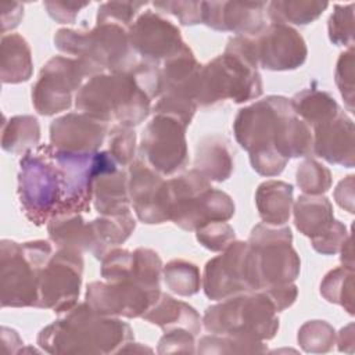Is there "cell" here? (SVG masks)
<instances>
[{
  "mask_svg": "<svg viewBox=\"0 0 355 355\" xmlns=\"http://www.w3.org/2000/svg\"><path fill=\"white\" fill-rule=\"evenodd\" d=\"M349 237L348 230L345 227V225H343L340 220H334L333 226L319 239L311 241L312 247L315 251H318L319 254L323 255H334L337 254L343 244L345 243V240Z\"/></svg>",
  "mask_w": 355,
  "mask_h": 355,
  "instance_id": "obj_46",
  "label": "cell"
},
{
  "mask_svg": "<svg viewBox=\"0 0 355 355\" xmlns=\"http://www.w3.org/2000/svg\"><path fill=\"white\" fill-rule=\"evenodd\" d=\"M0 67L3 83H21L29 80L32 76L33 62L31 47L21 35H3Z\"/></svg>",
  "mask_w": 355,
  "mask_h": 355,
  "instance_id": "obj_29",
  "label": "cell"
},
{
  "mask_svg": "<svg viewBox=\"0 0 355 355\" xmlns=\"http://www.w3.org/2000/svg\"><path fill=\"white\" fill-rule=\"evenodd\" d=\"M147 6L144 1H107L97 10V22H114L130 28L133 18L141 7Z\"/></svg>",
  "mask_w": 355,
  "mask_h": 355,
  "instance_id": "obj_42",
  "label": "cell"
},
{
  "mask_svg": "<svg viewBox=\"0 0 355 355\" xmlns=\"http://www.w3.org/2000/svg\"><path fill=\"white\" fill-rule=\"evenodd\" d=\"M268 347L263 341H251L234 336L214 334L204 336L198 341V354H261L266 352Z\"/></svg>",
  "mask_w": 355,
  "mask_h": 355,
  "instance_id": "obj_36",
  "label": "cell"
},
{
  "mask_svg": "<svg viewBox=\"0 0 355 355\" xmlns=\"http://www.w3.org/2000/svg\"><path fill=\"white\" fill-rule=\"evenodd\" d=\"M10 11L11 14H8L7 7L4 6V3H1V32L6 33V31L8 29H14L15 26H18L19 21L24 17V7L19 3H8Z\"/></svg>",
  "mask_w": 355,
  "mask_h": 355,
  "instance_id": "obj_50",
  "label": "cell"
},
{
  "mask_svg": "<svg viewBox=\"0 0 355 355\" xmlns=\"http://www.w3.org/2000/svg\"><path fill=\"white\" fill-rule=\"evenodd\" d=\"M128 172L119 166L103 171L93 182V207L100 215L130 212Z\"/></svg>",
  "mask_w": 355,
  "mask_h": 355,
  "instance_id": "obj_23",
  "label": "cell"
},
{
  "mask_svg": "<svg viewBox=\"0 0 355 355\" xmlns=\"http://www.w3.org/2000/svg\"><path fill=\"white\" fill-rule=\"evenodd\" d=\"M233 168V151L223 136L208 135L197 143L194 169L208 180L223 182L230 178Z\"/></svg>",
  "mask_w": 355,
  "mask_h": 355,
  "instance_id": "obj_24",
  "label": "cell"
},
{
  "mask_svg": "<svg viewBox=\"0 0 355 355\" xmlns=\"http://www.w3.org/2000/svg\"><path fill=\"white\" fill-rule=\"evenodd\" d=\"M258 67L270 71L300 68L308 54L304 37L290 25L269 24L254 37Z\"/></svg>",
  "mask_w": 355,
  "mask_h": 355,
  "instance_id": "obj_18",
  "label": "cell"
},
{
  "mask_svg": "<svg viewBox=\"0 0 355 355\" xmlns=\"http://www.w3.org/2000/svg\"><path fill=\"white\" fill-rule=\"evenodd\" d=\"M133 330L115 316L96 312L86 301L42 329L37 344L49 354H112L132 343Z\"/></svg>",
  "mask_w": 355,
  "mask_h": 355,
  "instance_id": "obj_3",
  "label": "cell"
},
{
  "mask_svg": "<svg viewBox=\"0 0 355 355\" xmlns=\"http://www.w3.org/2000/svg\"><path fill=\"white\" fill-rule=\"evenodd\" d=\"M153 6L159 11L175 15L182 25L202 24L204 1H157Z\"/></svg>",
  "mask_w": 355,
  "mask_h": 355,
  "instance_id": "obj_44",
  "label": "cell"
},
{
  "mask_svg": "<svg viewBox=\"0 0 355 355\" xmlns=\"http://www.w3.org/2000/svg\"><path fill=\"white\" fill-rule=\"evenodd\" d=\"M196 237L209 251L222 252L236 240V233L227 222H209L196 230Z\"/></svg>",
  "mask_w": 355,
  "mask_h": 355,
  "instance_id": "obj_41",
  "label": "cell"
},
{
  "mask_svg": "<svg viewBox=\"0 0 355 355\" xmlns=\"http://www.w3.org/2000/svg\"><path fill=\"white\" fill-rule=\"evenodd\" d=\"M93 236L96 240V250L93 255L97 259L116 245L122 244L135 230L136 222L130 212L122 215H101L90 222Z\"/></svg>",
  "mask_w": 355,
  "mask_h": 355,
  "instance_id": "obj_31",
  "label": "cell"
},
{
  "mask_svg": "<svg viewBox=\"0 0 355 355\" xmlns=\"http://www.w3.org/2000/svg\"><path fill=\"white\" fill-rule=\"evenodd\" d=\"M261 291H263L270 298V301L273 302L277 312L284 311L286 308L291 306L295 302L297 295H298V290H297V286L294 283L282 284V286H272V287L263 288Z\"/></svg>",
  "mask_w": 355,
  "mask_h": 355,
  "instance_id": "obj_48",
  "label": "cell"
},
{
  "mask_svg": "<svg viewBox=\"0 0 355 355\" xmlns=\"http://www.w3.org/2000/svg\"><path fill=\"white\" fill-rule=\"evenodd\" d=\"M141 318L159 326L164 331L182 327L196 336L201 330V318L191 305L162 293L157 302Z\"/></svg>",
  "mask_w": 355,
  "mask_h": 355,
  "instance_id": "obj_26",
  "label": "cell"
},
{
  "mask_svg": "<svg viewBox=\"0 0 355 355\" xmlns=\"http://www.w3.org/2000/svg\"><path fill=\"white\" fill-rule=\"evenodd\" d=\"M320 294L354 315V268L343 265L330 270L320 283Z\"/></svg>",
  "mask_w": 355,
  "mask_h": 355,
  "instance_id": "obj_34",
  "label": "cell"
},
{
  "mask_svg": "<svg viewBox=\"0 0 355 355\" xmlns=\"http://www.w3.org/2000/svg\"><path fill=\"white\" fill-rule=\"evenodd\" d=\"M262 94L254 37H230L225 53L201 65L196 103L209 107L223 100L245 103Z\"/></svg>",
  "mask_w": 355,
  "mask_h": 355,
  "instance_id": "obj_4",
  "label": "cell"
},
{
  "mask_svg": "<svg viewBox=\"0 0 355 355\" xmlns=\"http://www.w3.org/2000/svg\"><path fill=\"white\" fill-rule=\"evenodd\" d=\"M334 198L341 208L354 214V175L347 176L338 183L334 190Z\"/></svg>",
  "mask_w": 355,
  "mask_h": 355,
  "instance_id": "obj_49",
  "label": "cell"
},
{
  "mask_svg": "<svg viewBox=\"0 0 355 355\" xmlns=\"http://www.w3.org/2000/svg\"><path fill=\"white\" fill-rule=\"evenodd\" d=\"M233 132L250 155L277 154L286 159L313 153L311 126L294 111L291 100L268 96L239 110Z\"/></svg>",
  "mask_w": 355,
  "mask_h": 355,
  "instance_id": "obj_2",
  "label": "cell"
},
{
  "mask_svg": "<svg viewBox=\"0 0 355 355\" xmlns=\"http://www.w3.org/2000/svg\"><path fill=\"white\" fill-rule=\"evenodd\" d=\"M53 254V245L46 240L26 241L22 244L1 240L0 300L3 308H36L40 273Z\"/></svg>",
  "mask_w": 355,
  "mask_h": 355,
  "instance_id": "obj_8",
  "label": "cell"
},
{
  "mask_svg": "<svg viewBox=\"0 0 355 355\" xmlns=\"http://www.w3.org/2000/svg\"><path fill=\"white\" fill-rule=\"evenodd\" d=\"M186 128L169 114H154L146 125L140 140V155L161 175H173L189 159Z\"/></svg>",
  "mask_w": 355,
  "mask_h": 355,
  "instance_id": "obj_12",
  "label": "cell"
},
{
  "mask_svg": "<svg viewBox=\"0 0 355 355\" xmlns=\"http://www.w3.org/2000/svg\"><path fill=\"white\" fill-rule=\"evenodd\" d=\"M108 132V123L85 112H69L50 125V144L73 153H96Z\"/></svg>",
  "mask_w": 355,
  "mask_h": 355,
  "instance_id": "obj_19",
  "label": "cell"
},
{
  "mask_svg": "<svg viewBox=\"0 0 355 355\" xmlns=\"http://www.w3.org/2000/svg\"><path fill=\"white\" fill-rule=\"evenodd\" d=\"M329 7L326 1L311 0H277L266 4L268 15L275 24L308 25L318 19Z\"/></svg>",
  "mask_w": 355,
  "mask_h": 355,
  "instance_id": "obj_33",
  "label": "cell"
},
{
  "mask_svg": "<svg viewBox=\"0 0 355 355\" xmlns=\"http://www.w3.org/2000/svg\"><path fill=\"white\" fill-rule=\"evenodd\" d=\"M255 204L263 223L282 226L293 211V186L282 180H266L255 193Z\"/></svg>",
  "mask_w": 355,
  "mask_h": 355,
  "instance_id": "obj_27",
  "label": "cell"
},
{
  "mask_svg": "<svg viewBox=\"0 0 355 355\" xmlns=\"http://www.w3.org/2000/svg\"><path fill=\"white\" fill-rule=\"evenodd\" d=\"M329 37L337 46L354 44V3L334 4L329 18Z\"/></svg>",
  "mask_w": 355,
  "mask_h": 355,
  "instance_id": "obj_39",
  "label": "cell"
},
{
  "mask_svg": "<svg viewBox=\"0 0 355 355\" xmlns=\"http://www.w3.org/2000/svg\"><path fill=\"white\" fill-rule=\"evenodd\" d=\"M202 288L205 295L214 301L254 291L248 243L234 240L220 255L209 259L204 269Z\"/></svg>",
  "mask_w": 355,
  "mask_h": 355,
  "instance_id": "obj_15",
  "label": "cell"
},
{
  "mask_svg": "<svg viewBox=\"0 0 355 355\" xmlns=\"http://www.w3.org/2000/svg\"><path fill=\"white\" fill-rule=\"evenodd\" d=\"M166 287L178 295L189 297L198 293L201 276L197 265L184 259H173L162 268Z\"/></svg>",
  "mask_w": 355,
  "mask_h": 355,
  "instance_id": "obj_35",
  "label": "cell"
},
{
  "mask_svg": "<svg viewBox=\"0 0 355 355\" xmlns=\"http://www.w3.org/2000/svg\"><path fill=\"white\" fill-rule=\"evenodd\" d=\"M75 107L104 122L133 128L151 111V98L132 72H103L92 76L75 96Z\"/></svg>",
  "mask_w": 355,
  "mask_h": 355,
  "instance_id": "obj_5",
  "label": "cell"
},
{
  "mask_svg": "<svg viewBox=\"0 0 355 355\" xmlns=\"http://www.w3.org/2000/svg\"><path fill=\"white\" fill-rule=\"evenodd\" d=\"M118 166L111 153H73L37 146L19 161L18 197L25 216L40 226L55 216L89 212L93 182Z\"/></svg>",
  "mask_w": 355,
  "mask_h": 355,
  "instance_id": "obj_1",
  "label": "cell"
},
{
  "mask_svg": "<svg viewBox=\"0 0 355 355\" xmlns=\"http://www.w3.org/2000/svg\"><path fill=\"white\" fill-rule=\"evenodd\" d=\"M196 341L194 334L186 329L178 327L166 330L165 334L161 337L158 343V352L166 354V352H187L194 354L196 352Z\"/></svg>",
  "mask_w": 355,
  "mask_h": 355,
  "instance_id": "obj_45",
  "label": "cell"
},
{
  "mask_svg": "<svg viewBox=\"0 0 355 355\" xmlns=\"http://www.w3.org/2000/svg\"><path fill=\"white\" fill-rule=\"evenodd\" d=\"M128 191L133 209L143 223H164L171 219L169 184L144 159H135L128 168Z\"/></svg>",
  "mask_w": 355,
  "mask_h": 355,
  "instance_id": "obj_16",
  "label": "cell"
},
{
  "mask_svg": "<svg viewBox=\"0 0 355 355\" xmlns=\"http://www.w3.org/2000/svg\"><path fill=\"white\" fill-rule=\"evenodd\" d=\"M47 14L58 24H73L79 11L89 6V3H72V1H44Z\"/></svg>",
  "mask_w": 355,
  "mask_h": 355,
  "instance_id": "obj_47",
  "label": "cell"
},
{
  "mask_svg": "<svg viewBox=\"0 0 355 355\" xmlns=\"http://www.w3.org/2000/svg\"><path fill=\"white\" fill-rule=\"evenodd\" d=\"M354 47H348L340 54L336 67V83L351 112L354 111Z\"/></svg>",
  "mask_w": 355,
  "mask_h": 355,
  "instance_id": "obj_43",
  "label": "cell"
},
{
  "mask_svg": "<svg viewBox=\"0 0 355 355\" xmlns=\"http://www.w3.org/2000/svg\"><path fill=\"white\" fill-rule=\"evenodd\" d=\"M294 205L295 227L311 241L323 236L334 223L333 205L324 196H300Z\"/></svg>",
  "mask_w": 355,
  "mask_h": 355,
  "instance_id": "obj_25",
  "label": "cell"
},
{
  "mask_svg": "<svg viewBox=\"0 0 355 355\" xmlns=\"http://www.w3.org/2000/svg\"><path fill=\"white\" fill-rule=\"evenodd\" d=\"M293 234L288 226L257 225L250 234L248 245L255 269L258 291L294 283L300 275V257L291 245Z\"/></svg>",
  "mask_w": 355,
  "mask_h": 355,
  "instance_id": "obj_10",
  "label": "cell"
},
{
  "mask_svg": "<svg viewBox=\"0 0 355 355\" xmlns=\"http://www.w3.org/2000/svg\"><path fill=\"white\" fill-rule=\"evenodd\" d=\"M268 3L204 1L202 24L236 36H258L265 28V10Z\"/></svg>",
  "mask_w": 355,
  "mask_h": 355,
  "instance_id": "obj_20",
  "label": "cell"
},
{
  "mask_svg": "<svg viewBox=\"0 0 355 355\" xmlns=\"http://www.w3.org/2000/svg\"><path fill=\"white\" fill-rule=\"evenodd\" d=\"M129 42L136 55L157 65H162L186 46L179 28L151 10L141 12L130 25Z\"/></svg>",
  "mask_w": 355,
  "mask_h": 355,
  "instance_id": "obj_17",
  "label": "cell"
},
{
  "mask_svg": "<svg viewBox=\"0 0 355 355\" xmlns=\"http://www.w3.org/2000/svg\"><path fill=\"white\" fill-rule=\"evenodd\" d=\"M200 69L201 64L196 60L193 51L186 44L178 54H175L161 65L159 97L196 103V90Z\"/></svg>",
  "mask_w": 355,
  "mask_h": 355,
  "instance_id": "obj_22",
  "label": "cell"
},
{
  "mask_svg": "<svg viewBox=\"0 0 355 355\" xmlns=\"http://www.w3.org/2000/svg\"><path fill=\"white\" fill-rule=\"evenodd\" d=\"M87 76L92 78L89 68L78 58L64 55L50 58L32 87L35 110L47 116L68 110L75 92H79Z\"/></svg>",
  "mask_w": 355,
  "mask_h": 355,
  "instance_id": "obj_11",
  "label": "cell"
},
{
  "mask_svg": "<svg viewBox=\"0 0 355 355\" xmlns=\"http://www.w3.org/2000/svg\"><path fill=\"white\" fill-rule=\"evenodd\" d=\"M47 232L58 248H72L80 252H94L96 240L90 222H86L80 214L55 216L47 223Z\"/></svg>",
  "mask_w": 355,
  "mask_h": 355,
  "instance_id": "obj_28",
  "label": "cell"
},
{
  "mask_svg": "<svg viewBox=\"0 0 355 355\" xmlns=\"http://www.w3.org/2000/svg\"><path fill=\"white\" fill-rule=\"evenodd\" d=\"M298 344L305 352H329L336 344V331L324 320H309L298 330Z\"/></svg>",
  "mask_w": 355,
  "mask_h": 355,
  "instance_id": "obj_37",
  "label": "cell"
},
{
  "mask_svg": "<svg viewBox=\"0 0 355 355\" xmlns=\"http://www.w3.org/2000/svg\"><path fill=\"white\" fill-rule=\"evenodd\" d=\"M55 47L89 68L92 76L103 72H130L139 62L129 42V28L114 22H96L93 29H58Z\"/></svg>",
  "mask_w": 355,
  "mask_h": 355,
  "instance_id": "obj_6",
  "label": "cell"
},
{
  "mask_svg": "<svg viewBox=\"0 0 355 355\" xmlns=\"http://www.w3.org/2000/svg\"><path fill=\"white\" fill-rule=\"evenodd\" d=\"M202 323L214 334L265 341L279 330L277 311L263 291H251L220 300L205 309Z\"/></svg>",
  "mask_w": 355,
  "mask_h": 355,
  "instance_id": "obj_7",
  "label": "cell"
},
{
  "mask_svg": "<svg viewBox=\"0 0 355 355\" xmlns=\"http://www.w3.org/2000/svg\"><path fill=\"white\" fill-rule=\"evenodd\" d=\"M354 122L340 111L333 119L313 128V153L330 164L352 168L355 164Z\"/></svg>",
  "mask_w": 355,
  "mask_h": 355,
  "instance_id": "obj_21",
  "label": "cell"
},
{
  "mask_svg": "<svg viewBox=\"0 0 355 355\" xmlns=\"http://www.w3.org/2000/svg\"><path fill=\"white\" fill-rule=\"evenodd\" d=\"M159 287H151L137 280L92 282L87 284L86 302L105 316H143L159 298Z\"/></svg>",
  "mask_w": 355,
  "mask_h": 355,
  "instance_id": "obj_14",
  "label": "cell"
},
{
  "mask_svg": "<svg viewBox=\"0 0 355 355\" xmlns=\"http://www.w3.org/2000/svg\"><path fill=\"white\" fill-rule=\"evenodd\" d=\"M108 151L118 165L129 166L135 161L136 133L132 128L115 125L110 132Z\"/></svg>",
  "mask_w": 355,
  "mask_h": 355,
  "instance_id": "obj_40",
  "label": "cell"
},
{
  "mask_svg": "<svg viewBox=\"0 0 355 355\" xmlns=\"http://www.w3.org/2000/svg\"><path fill=\"white\" fill-rule=\"evenodd\" d=\"M297 184L311 196H320L331 186V173L329 168L315 159H305L297 169Z\"/></svg>",
  "mask_w": 355,
  "mask_h": 355,
  "instance_id": "obj_38",
  "label": "cell"
},
{
  "mask_svg": "<svg viewBox=\"0 0 355 355\" xmlns=\"http://www.w3.org/2000/svg\"><path fill=\"white\" fill-rule=\"evenodd\" d=\"M83 273L82 252L58 248L42 269L36 308L65 313L78 304Z\"/></svg>",
  "mask_w": 355,
  "mask_h": 355,
  "instance_id": "obj_13",
  "label": "cell"
},
{
  "mask_svg": "<svg viewBox=\"0 0 355 355\" xmlns=\"http://www.w3.org/2000/svg\"><path fill=\"white\" fill-rule=\"evenodd\" d=\"M40 140L39 121L32 115H17L4 119L1 130V147L11 154L24 155L37 147Z\"/></svg>",
  "mask_w": 355,
  "mask_h": 355,
  "instance_id": "obj_32",
  "label": "cell"
},
{
  "mask_svg": "<svg viewBox=\"0 0 355 355\" xmlns=\"http://www.w3.org/2000/svg\"><path fill=\"white\" fill-rule=\"evenodd\" d=\"M291 104L295 114L312 128L333 119L341 111L330 93L316 87H308L298 92L291 98Z\"/></svg>",
  "mask_w": 355,
  "mask_h": 355,
  "instance_id": "obj_30",
  "label": "cell"
},
{
  "mask_svg": "<svg viewBox=\"0 0 355 355\" xmlns=\"http://www.w3.org/2000/svg\"><path fill=\"white\" fill-rule=\"evenodd\" d=\"M337 344H338V349L340 351H347V345H349L351 351H352V345H354V324H348L347 327L341 329L338 338H337Z\"/></svg>",
  "mask_w": 355,
  "mask_h": 355,
  "instance_id": "obj_51",
  "label": "cell"
},
{
  "mask_svg": "<svg viewBox=\"0 0 355 355\" xmlns=\"http://www.w3.org/2000/svg\"><path fill=\"white\" fill-rule=\"evenodd\" d=\"M171 219L183 230H197L209 222H226L234 215L229 194L216 190L198 171L191 169L168 180Z\"/></svg>",
  "mask_w": 355,
  "mask_h": 355,
  "instance_id": "obj_9",
  "label": "cell"
}]
</instances>
